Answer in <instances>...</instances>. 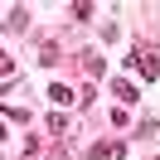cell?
Listing matches in <instances>:
<instances>
[{
  "mask_svg": "<svg viewBox=\"0 0 160 160\" xmlns=\"http://www.w3.org/2000/svg\"><path fill=\"white\" fill-rule=\"evenodd\" d=\"M131 73L146 78V82H155V78H160V58H155L150 49H141V44H136V49H131Z\"/></svg>",
  "mask_w": 160,
  "mask_h": 160,
  "instance_id": "cell-1",
  "label": "cell"
},
{
  "mask_svg": "<svg viewBox=\"0 0 160 160\" xmlns=\"http://www.w3.org/2000/svg\"><path fill=\"white\" fill-rule=\"evenodd\" d=\"M126 155V146H121V141H97V146L88 150V160H121Z\"/></svg>",
  "mask_w": 160,
  "mask_h": 160,
  "instance_id": "cell-2",
  "label": "cell"
},
{
  "mask_svg": "<svg viewBox=\"0 0 160 160\" xmlns=\"http://www.w3.org/2000/svg\"><path fill=\"white\" fill-rule=\"evenodd\" d=\"M112 97H117L121 107H131V102H136V82H126V78H112Z\"/></svg>",
  "mask_w": 160,
  "mask_h": 160,
  "instance_id": "cell-3",
  "label": "cell"
},
{
  "mask_svg": "<svg viewBox=\"0 0 160 160\" xmlns=\"http://www.w3.org/2000/svg\"><path fill=\"white\" fill-rule=\"evenodd\" d=\"M0 121H29V107H20V102H10V107L0 112Z\"/></svg>",
  "mask_w": 160,
  "mask_h": 160,
  "instance_id": "cell-4",
  "label": "cell"
},
{
  "mask_svg": "<svg viewBox=\"0 0 160 160\" xmlns=\"http://www.w3.org/2000/svg\"><path fill=\"white\" fill-rule=\"evenodd\" d=\"M49 102H58V107H68V102H73V92L63 88V82H53V88H49Z\"/></svg>",
  "mask_w": 160,
  "mask_h": 160,
  "instance_id": "cell-5",
  "label": "cell"
},
{
  "mask_svg": "<svg viewBox=\"0 0 160 160\" xmlns=\"http://www.w3.org/2000/svg\"><path fill=\"white\" fill-rule=\"evenodd\" d=\"M92 15H97V5H88V0H78V5H73V20H92Z\"/></svg>",
  "mask_w": 160,
  "mask_h": 160,
  "instance_id": "cell-6",
  "label": "cell"
},
{
  "mask_svg": "<svg viewBox=\"0 0 160 160\" xmlns=\"http://www.w3.org/2000/svg\"><path fill=\"white\" fill-rule=\"evenodd\" d=\"M10 73H15V58H10L5 49H0V82H10Z\"/></svg>",
  "mask_w": 160,
  "mask_h": 160,
  "instance_id": "cell-7",
  "label": "cell"
},
{
  "mask_svg": "<svg viewBox=\"0 0 160 160\" xmlns=\"http://www.w3.org/2000/svg\"><path fill=\"white\" fill-rule=\"evenodd\" d=\"M24 20H29V10H10V20H5V24H10V29H24Z\"/></svg>",
  "mask_w": 160,
  "mask_h": 160,
  "instance_id": "cell-8",
  "label": "cell"
},
{
  "mask_svg": "<svg viewBox=\"0 0 160 160\" xmlns=\"http://www.w3.org/2000/svg\"><path fill=\"white\" fill-rule=\"evenodd\" d=\"M0 141H5V121H0Z\"/></svg>",
  "mask_w": 160,
  "mask_h": 160,
  "instance_id": "cell-9",
  "label": "cell"
}]
</instances>
